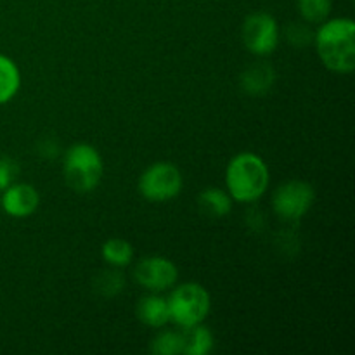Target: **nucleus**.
Returning <instances> with one entry per match:
<instances>
[{"label":"nucleus","instance_id":"f257e3e1","mask_svg":"<svg viewBox=\"0 0 355 355\" xmlns=\"http://www.w3.org/2000/svg\"><path fill=\"white\" fill-rule=\"evenodd\" d=\"M315 49L329 71L349 75L355 69V23L350 17L326 19L314 35Z\"/></svg>","mask_w":355,"mask_h":355},{"label":"nucleus","instance_id":"f03ea898","mask_svg":"<svg viewBox=\"0 0 355 355\" xmlns=\"http://www.w3.org/2000/svg\"><path fill=\"white\" fill-rule=\"evenodd\" d=\"M270 182L269 166L255 153H239L225 170V186L232 200L253 203L266 194Z\"/></svg>","mask_w":355,"mask_h":355},{"label":"nucleus","instance_id":"7ed1b4c3","mask_svg":"<svg viewBox=\"0 0 355 355\" xmlns=\"http://www.w3.org/2000/svg\"><path fill=\"white\" fill-rule=\"evenodd\" d=\"M66 186L78 194L92 193L103 180L104 163L99 151L87 142H78L68 148L64 155Z\"/></svg>","mask_w":355,"mask_h":355},{"label":"nucleus","instance_id":"20e7f679","mask_svg":"<svg viewBox=\"0 0 355 355\" xmlns=\"http://www.w3.org/2000/svg\"><path fill=\"white\" fill-rule=\"evenodd\" d=\"M170 321L182 329L201 324L210 312V293L198 283H186L177 286L168 298Z\"/></svg>","mask_w":355,"mask_h":355},{"label":"nucleus","instance_id":"39448f33","mask_svg":"<svg viewBox=\"0 0 355 355\" xmlns=\"http://www.w3.org/2000/svg\"><path fill=\"white\" fill-rule=\"evenodd\" d=\"M184 179L180 170L173 163L158 162L148 166L139 177V193L144 200L153 203H165L179 196Z\"/></svg>","mask_w":355,"mask_h":355},{"label":"nucleus","instance_id":"423d86ee","mask_svg":"<svg viewBox=\"0 0 355 355\" xmlns=\"http://www.w3.org/2000/svg\"><path fill=\"white\" fill-rule=\"evenodd\" d=\"M315 200L312 184L305 180H290L274 191L272 208L281 220L298 222L309 214Z\"/></svg>","mask_w":355,"mask_h":355},{"label":"nucleus","instance_id":"0eeeda50","mask_svg":"<svg viewBox=\"0 0 355 355\" xmlns=\"http://www.w3.org/2000/svg\"><path fill=\"white\" fill-rule=\"evenodd\" d=\"M241 37L243 44L252 54L269 55L279 44V26L270 14L253 12L243 23Z\"/></svg>","mask_w":355,"mask_h":355},{"label":"nucleus","instance_id":"6e6552de","mask_svg":"<svg viewBox=\"0 0 355 355\" xmlns=\"http://www.w3.org/2000/svg\"><path fill=\"white\" fill-rule=\"evenodd\" d=\"M134 276L144 290L162 293L177 283L179 269L172 260L165 257H148L135 266Z\"/></svg>","mask_w":355,"mask_h":355},{"label":"nucleus","instance_id":"1a4fd4ad","mask_svg":"<svg viewBox=\"0 0 355 355\" xmlns=\"http://www.w3.org/2000/svg\"><path fill=\"white\" fill-rule=\"evenodd\" d=\"M40 205V194L31 184H10L3 189L0 207L14 218H24L35 214Z\"/></svg>","mask_w":355,"mask_h":355},{"label":"nucleus","instance_id":"9d476101","mask_svg":"<svg viewBox=\"0 0 355 355\" xmlns=\"http://www.w3.org/2000/svg\"><path fill=\"white\" fill-rule=\"evenodd\" d=\"M137 318L149 328H163L170 322L168 302L156 293L142 297L137 304Z\"/></svg>","mask_w":355,"mask_h":355},{"label":"nucleus","instance_id":"9b49d317","mask_svg":"<svg viewBox=\"0 0 355 355\" xmlns=\"http://www.w3.org/2000/svg\"><path fill=\"white\" fill-rule=\"evenodd\" d=\"M276 82V71L269 64H253L241 75V89L248 96H266Z\"/></svg>","mask_w":355,"mask_h":355},{"label":"nucleus","instance_id":"f8f14e48","mask_svg":"<svg viewBox=\"0 0 355 355\" xmlns=\"http://www.w3.org/2000/svg\"><path fill=\"white\" fill-rule=\"evenodd\" d=\"M201 214L211 218H222L232 210V198L218 187H208L198 196Z\"/></svg>","mask_w":355,"mask_h":355},{"label":"nucleus","instance_id":"ddd939ff","mask_svg":"<svg viewBox=\"0 0 355 355\" xmlns=\"http://www.w3.org/2000/svg\"><path fill=\"white\" fill-rule=\"evenodd\" d=\"M184 331V355H207L214 350V335L203 322Z\"/></svg>","mask_w":355,"mask_h":355},{"label":"nucleus","instance_id":"4468645a","mask_svg":"<svg viewBox=\"0 0 355 355\" xmlns=\"http://www.w3.org/2000/svg\"><path fill=\"white\" fill-rule=\"evenodd\" d=\"M21 87V73L16 62L0 54V104L14 99Z\"/></svg>","mask_w":355,"mask_h":355},{"label":"nucleus","instance_id":"2eb2a0df","mask_svg":"<svg viewBox=\"0 0 355 355\" xmlns=\"http://www.w3.org/2000/svg\"><path fill=\"white\" fill-rule=\"evenodd\" d=\"M101 255L110 266L125 267L134 260V246L121 238L107 239L101 248Z\"/></svg>","mask_w":355,"mask_h":355},{"label":"nucleus","instance_id":"dca6fc26","mask_svg":"<svg viewBox=\"0 0 355 355\" xmlns=\"http://www.w3.org/2000/svg\"><path fill=\"white\" fill-rule=\"evenodd\" d=\"M298 12L307 23L321 24L329 17L333 9V0H297Z\"/></svg>","mask_w":355,"mask_h":355},{"label":"nucleus","instance_id":"f3484780","mask_svg":"<svg viewBox=\"0 0 355 355\" xmlns=\"http://www.w3.org/2000/svg\"><path fill=\"white\" fill-rule=\"evenodd\" d=\"M125 288L123 274L118 270H103L99 276L94 279V290L104 298H113L121 293Z\"/></svg>","mask_w":355,"mask_h":355},{"label":"nucleus","instance_id":"a211bd4d","mask_svg":"<svg viewBox=\"0 0 355 355\" xmlns=\"http://www.w3.org/2000/svg\"><path fill=\"white\" fill-rule=\"evenodd\" d=\"M155 355H179L184 354V333L162 331L151 343Z\"/></svg>","mask_w":355,"mask_h":355},{"label":"nucleus","instance_id":"6ab92c4d","mask_svg":"<svg viewBox=\"0 0 355 355\" xmlns=\"http://www.w3.org/2000/svg\"><path fill=\"white\" fill-rule=\"evenodd\" d=\"M286 37L290 44L295 45V47H307L314 40V33L305 24H291L286 30Z\"/></svg>","mask_w":355,"mask_h":355},{"label":"nucleus","instance_id":"aec40b11","mask_svg":"<svg viewBox=\"0 0 355 355\" xmlns=\"http://www.w3.org/2000/svg\"><path fill=\"white\" fill-rule=\"evenodd\" d=\"M19 173V166L14 159L7 158V156H2L0 158V191L7 189L10 184L14 182V179Z\"/></svg>","mask_w":355,"mask_h":355}]
</instances>
